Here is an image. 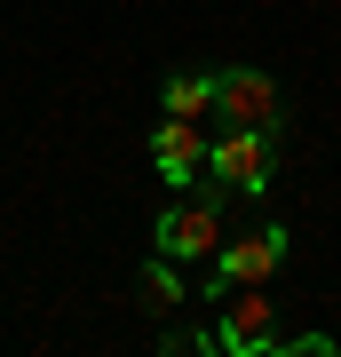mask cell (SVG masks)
<instances>
[{"label": "cell", "mask_w": 341, "mask_h": 357, "mask_svg": "<svg viewBox=\"0 0 341 357\" xmlns=\"http://www.w3.org/2000/svg\"><path fill=\"white\" fill-rule=\"evenodd\" d=\"M278 175V128H222L206 143V183L222 191H270Z\"/></svg>", "instance_id": "7a4b0ae2"}, {"label": "cell", "mask_w": 341, "mask_h": 357, "mask_svg": "<svg viewBox=\"0 0 341 357\" xmlns=\"http://www.w3.org/2000/svg\"><path fill=\"white\" fill-rule=\"evenodd\" d=\"M215 238H222V199H215V191L175 199V206L151 222V255H175V262H206Z\"/></svg>", "instance_id": "3957f363"}, {"label": "cell", "mask_w": 341, "mask_h": 357, "mask_svg": "<svg viewBox=\"0 0 341 357\" xmlns=\"http://www.w3.org/2000/svg\"><path fill=\"white\" fill-rule=\"evenodd\" d=\"M151 175L175 183V191H190V183L206 175V135H199V119H159V128H151Z\"/></svg>", "instance_id": "8992f818"}, {"label": "cell", "mask_w": 341, "mask_h": 357, "mask_svg": "<svg viewBox=\"0 0 341 357\" xmlns=\"http://www.w3.org/2000/svg\"><path fill=\"white\" fill-rule=\"evenodd\" d=\"M215 349L222 357H270L278 349V302L262 286H238L222 302V318H215Z\"/></svg>", "instance_id": "5b68a950"}, {"label": "cell", "mask_w": 341, "mask_h": 357, "mask_svg": "<svg viewBox=\"0 0 341 357\" xmlns=\"http://www.w3.org/2000/svg\"><path fill=\"white\" fill-rule=\"evenodd\" d=\"M215 112H222V128H286V96H278V79L254 72V64L215 72Z\"/></svg>", "instance_id": "277c9868"}, {"label": "cell", "mask_w": 341, "mask_h": 357, "mask_svg": "<svg viewBox=\"0 0 341 357\" xmlns=\"http://www.w3.org/2000/svg\"><path fill=\"white\" fill-rule=\"evenodd\" d=\"M206 103H215V72H175V79L159 88V112H167V119H199Z\"/></svg>", "instance_id": "52a82bcc"}, {"label": "cell", "mask_w": 341, "mask_h": 357, "mask_svg": "<svg viewBox=\"0 0 341 357\" xmlns=\"http://www.w3.org/2000/svg\"><path fill=\"white\" fill-rule=\"evenodd\" d=\"M294 255V238H286V222H262V230H246V238H230L206 255V302H230L238 286H262V278H278Z\"/></svg>", "instance_id": "6da1fadb"}, {"label": "cell", "mask_w": 341, "mask_h": 357, "mask_svg": "<svg viewBox=\"0 0 341 357\" xmlns=\"http://www.w3.org/2000/svg\"><path fill=\"white\" fill-rule=\"evenodd\" d=\"M175 302H183V270H175V255H151V262H143V310L167 318Z\"/></svg>", "instance_id": "ba28073f"}]
</instances>
